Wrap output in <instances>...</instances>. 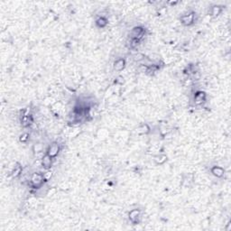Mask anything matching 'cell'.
<instances>
[{
    "mask_svg": "<svg viewBox=\"0 0 231 231\" xmlns=\"http://www.w3.org/2000/svg\"><path fill=\"white\" fill-rule=\"evenodd\" d=\"M44 174H41L39 173H35L31 177V185L35 189H39L44 183Z\"/></svg>",
    "mask_w": 231,
    "mask_h": 231,
    "instance_id": "obj_1",
    "label": "cell"
},
{
    "mask_svg": "<svg viewBox=\"0 0 231 231\" xmlns=\"http://www.w3.org/2000/svg\"><path fill=\"white\" fill-rule=\"evenodd\" d=\"M145 34H146L145 28H143L142 26H136L131 31V39H136L140 41L145 36Z\"/></svg>",
    "mask_w": 231,
    "mask_h": 231,
    "instance_id": "obj_2",
    "label": "cell"
},
{
    "mask_svg": "<svg viewBox=\"0 0 231 231\" xmlns=\"http://www.w3.org/2000/svg\"><path fill=\"white\" fill-rule=\"evenodd\" d=\"M60 150H61V147H60L59 143L54 142V143H53L52 145H50V146L47 149L46 154L52 158H54L56 157V156L58 155V154L60 153Z\"/></svg>",
    "mask_w": 231,
    "mask_h": 231,
    "instance_id": "obj_3",
    "label": "cell"
},
{
    "mask_svg": "<svg viewBox=\"0 0 231 231\" xmlns=\"http://www.w3.org/2000/svg\"><path fill=\"white\" fill-rule=\"evenodd\" d=\"M195 19V13L194 12H189L186 15L182 16V23L185 25H191L193 24Z\"/></svg>",
    "mask_w": 231,
    "mask_h": 231,
    "instance_id": "obj_4",
    "label": "cell"
},
{
    "mask_svg": "<svg viewBox=\"0 0 231 231\" xmlns=\"http://www.w3.org/2000/svg\"><path fill=\"white\" fill-rule=\"evenodd\" d=\"M128 216H129L130 221L132 223H134V224L138 223L139 218H140V210L135 209V210H131L128 214Z\"/></svg>",
    "mask_w": 231,
    "mask_h": 231,
    "instance_id": "obj_5",
    "label": "cell"
},
{
    "mask_svg": "<svg viewBox=\"0 0 231 231\" xmlns=\"http://www.w3.org/2000/svg\"><path fill=\"white\" fill-rule=\"evenodd\" d=\"M52 164H53V158L51 156H49L48 155H44V157L42 158V166L44 167V169H50L52 166Z\"/></svg>",
    "mask_w": 231,
    "mask_h": 231,
    "instance_id": "obj_6",
    "label": "cell"
},
{
    "mask_svg": "<svg viewBox=\"0 0 231 231\" xmlns=\"http://www.w3.org/2000/svg\"><path fill=\"white\" fill-rule=\"evenodd\" d=\"M206 100V94L202 91H198L194 95V101L197 105H201Z\"/></svg>",
    "mask_w": 231,
    "mask_h": 231,
    "instance_id": "obj_7",
    "label": "cell"
},
{
    "mask_svg": "<svg viewBox=\"0 0 231 231\" xmlns=\"http://www.w3.org/2000/svg\"><path fill=\"white\" fill-rule=\"evenodd\" d=\"M125 66H126V61H125V59L120 58V59H118V60H117L115 62V63H114V69L117 72H121L122 70H124Z\"/></svg>",
    "mask_w": 231,
    "mask_h": 231,
    "instance_id": "obj_8",
    "label": "cell"
},
{
    "mask_svg": "<svg viewBox=\"0 0 231 231\" xmlns=\"http://www.w3.org/2000/svg\"><path fill=\"white\" fill-rule=\"evenodd\" d=\"M211 173L218 178H220L224 175V169L222 167L214 166L211 168Z\"/></svg>",
    "mask_w": 231,
    "mask_h": 231,
    "instance_id": "obj_9",
    "label": "cell"
},
{
    "mask_svg": "<svg viewBox=\"0 0 231 231\" xmlns=\"http://www.w3.org/2000/svg\"><path fill=\"white\" fill-rule=\"evenodd\" d=\"M22 171H23L22 166H21L19 164H16V166L14 167L13 170H12V176H13L14 178H17V177L22 173Z\"/></svg>",
    "mask_w": 231,
    "mask_h": 231,
    "instance_id": "obj_10",
    "label": "cell"
},
{
    "mask_svg": "<svg viewBox=\"0 0 231 231\" xmlns=\"http://www.w3.org/2000/svg\"><path fill=\"white\" fill-rule=\"evenodd\" d=\"M22 124L24 127H27L29 126L31 123H33V119H32V117L29 116V115H25L23 118H22Z\"/></svg>",
    "mask_w": 231,
    "mask_h": 231,
    "instance_id": "obj_11",
    "label": "cell"
},
{
    "mask_svg": "<svg viewBox=\"0 0 231 231\" xmlns=\"http://www.w3.org/2000/svg\"><path fill=\"white\" fill-rule=\"evenodd\" d=\"M96 24H97V25L99 28H103L108 25V21H107V19L105 18V17H102L101 16V17H99V18L96 21Z\"/></svg>",
    "mask_w": 231,
    "mask_h": 231,
    "instance_id": "obj_12",
    "label": "cell"
},
{
    "mask_svg": "<svg viewBox=\"0 0 231 231\" xmlns=\"http://www.w3.org/2000/svg\"><path fill=\"white\" fill-rule=\"evenodd\" d=\"M220 13H221V7H219V6L212 7V8H211V15H212L213 16H218Z\"/></svg>",
    "mask_w": 231,
    "mask_h": 231,
    "instance_id": "obj_13",
    "label": "cell"
},
{
    "mask_svg": "<svg viewBox=\"0 0 231 231\" xmlns=\"http://www.w3.org/2000/svg\"><path fill=\"white\" fill-rule=\"evenodd\" d=\"M30 137V136H29V134L27 133H25V134H23V135H21V136H20V142H22V143H26L28 141V139Z\"/></svg>",
    "mask_w": 231,
    "mask_h": 231,
    "instance_id": "obj_14",
    "label": "cell"
},
{
    "mask_svg": "<svg viewBox=\"0 0 231 231\" xmlns=\"http://www.w3.org/2000/svg\"><path fill=\"white\" fill-rule=\"evenodd\" d=\"M140 41L136 40V39H131V42H130V46L131 48H136V47L138 46Z\"/></svg>",
    "mask_w": 231,
    "mask_h": 231,
    "instance_id": "obj_15",
    "label": "cell"
}]
</instances>
